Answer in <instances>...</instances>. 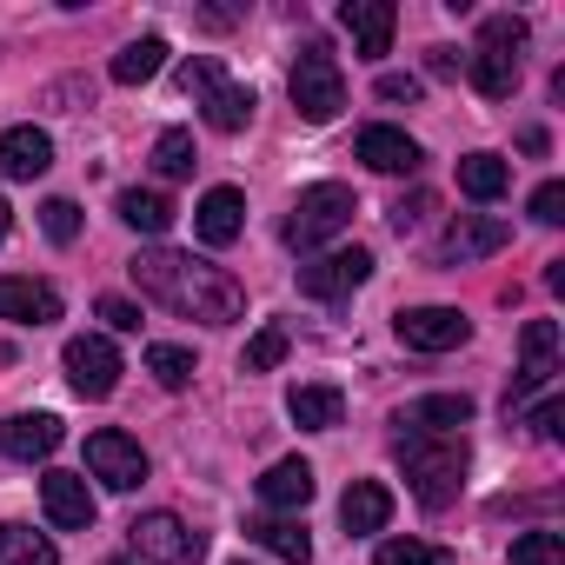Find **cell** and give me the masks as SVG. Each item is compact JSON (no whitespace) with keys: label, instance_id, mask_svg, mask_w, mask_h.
I'll use <instances>...</instances> for the list:
<instances>
[{"label":"cell","instance_id":"19","mask_svg":"<svg viewBox=\"0 0 565 565\" xmlns=\"http://www.w3.org/2000/svg\"><path fill=\"white\" fill-rule=\"evenodd\" d=\"M466 419H472V399L466 393H426V399H413V406H399V433H466Z\"/></svg>","mask_w":565,"mask_h":565},{"label":"cell","instance_id":"3","mask_svg":"<svg viewBox=\"0 0 565 565\" xmlns=\"http://www.w3.org/2000/svg\"><path fill=\"white\" fill-rule=\"evenodd\" d=\"M353 213H360V200H353V186H340V180H320V186H307L300 200H294V213H287V246L294 253H313V246H327V239H340L347 226H353Z\"/></svg>","mask_w":565,"mask_h":565},{"label":"cell","instance_id":"5","mask_svg":"<svg viewBox=\"0 0 565 565\" xmlns=\"http://www.w3.org/2000/svg\"><path fill=\"white\" fill-rule=\"evenodd\" d=\"M552 373H558V320H525V333H519V380H512V393H505V426L525 419V399H532Z\"/></svg>","mask_w":565,"mask_h":565},{"label":"cell","instance_id":"24","mask_svg":"<svg viewBox=\"0 0 565 565\" xmlns=\"http://www.w3.org/2000/svg\"><path fill=\"white\" fill-rule=\"evenodd\" d=\"M287 413H294L300 433H333L340 413H347V393L340 386H294L287 393Z\"/></svg>","mask_w":565,"mask_h":565},{"label":"cell","instance_id":"22","mask_svg":"<svg viewBox=\"0 0 565 565\" xmlns=\"http://www.w3.org/2000/svg\"><path fill=\"white\" fill-rule=\"evenodd\" d=\"M246 532H253L279 565H307V558H313V539H307V525H300L294 512H266V519H253Z\"/></svg>","mask_w":565,"mask_h":565},{"label":"cell","instance_id":"36","mask_svg":"<svg viewBox=\"0 0 565 565\" xmlns=\"http://www.w3.org/2000/svg\"><path fill=\"white\" fill-rule=\"evenodd\" d=\"M479 47H505V54H519V47H525V21H519V14H486Z\"/></svg>","mask_w":565,"mask_h":565},{"label":"cell","instance_id":"21","mask_svg":"<svg viewBox=\"0 0 565 565\" xmlns=\"http://www.w3.org/2000/svg\"><path fill=\"white\" fill-rule=\"evenodd\" d=\"M386 519H393V492L380 479H353L347 499H340V525L353 539H366V532H386Z\"/></svg>","mask_w":565,"mask_h":565},{"label":"cell","instance_id":"16","mask_svg":"<svg viewBox=\"0 0 565 565\" xmlns=\"http://www.w3.org/2000/svg\"><path fill=\"white\" fill-rule=\"evenodd\" d=\"M307 499H313V466L307 459H273L266 472H259V505L266 512H307Z\"/></svg>","mask_w":565,"mask_h":565},{"label":"cell","instance_id":"42","mask_svg":"<svg viewBox=\"0 0 565 565\" xmlns=\"http://www.w3.org/2000/svg\"><path fill=\"white\" fill-rule=\"evenodd\" d=\"M558 419H565V399H545V406L532 413V426H539V439H558V433H565Z\"/></svg>","mask_w":565,"mask_h":565},{"label":"cell","instance_id":"30","mask_svg":"<svg viewBox=\"0 0 565 565\" xmlns=\"http://www.w3.org/2000/svg\"><path fill=\"white\" fill-rule=\"evenodd\" d=\"M147 373H153L167 393H186V386H193V373H200V360H193V347L153 340V347H147Z\"/></svg>","mask_w":565,"mask_h":565},{"label":"cell","instance_id":"34","mask_svg":"<svg viewBox=\"0 0 565 565\" xmlns=\"http://www.w3.org/2000/svg\"><path fill=\"white\" fill-rule=\"evenodd\" d=\"M279 360H287V327H259V333L246 340V353H239L246 373H273Z\"/></svg>","mask_w":565,"mask_h":565},{"label":"cell","instance_id":"45","mask_svg":"<svg viewBox=\"0 0 565 565\" xmlns=\"http://www.w3.org/2000/svg\"><path fill=\"white\" fill-rule=\"evenodd\" d=\"M107 565H140V558H134V552H120V558H107Z\"/></svg>","mask_w":565,"mask_h":565},{"label":"cell","instance_id":"4","mask_svg":"<svg viewBox=\"0 0 565 565\" xmlns=\"http://www.w3.org/2000/svg\"><path fill=\"white\" fill-rule=\"evenodd\" d=\"M287 94H294V114H300L307 127L340 120V107H347V74H340V61L327 54V41H307V47H300L294 74H287Z\"/></svg>","mask_w":565,"mask_h":565},{"label":"cell","instance_id":"11","mask_svg":"<svg viewBox=\"0 0 565 565\" xmlns=\"http://www.w3.org/2000/svg\"><path fill=\"white\" fill-rule=\"evenodd\" d=\"M0 320L8 327H54L61 320V287L34 273H0Z\"/></svg>","mask_w":565,"mask_h":565},{"label":"cell","instance_id":"7","mask_svg":"<svg viewBox=\"0 0 565 565\" xmlns=\"http://www.w3.org/2000/svg\"><path fill=\"white\" fill-rule=\"evenodd\" d=\"M366 279H373V253L366 246H333V253L300 266V294L307 300H353Z\"/></svg>","mask_w":565,"mask_h":565},{"label":"cell","instance_id":"46","mask_svg":"<svg viewBox=\"0 0 565 565\" xmlns=\"http://www.w3.org/2000/svg\"><path fill=\"white\" fill-rule=\"evenodd\" d=\"M239 565H246V558H239Z\"/></svg>","mask_w":565,"mask_h":565},{"label":"cell","instance_id":"2","mask_svg":"<svg viewBox=\"0 0 565 565\" xmlns=\"http://www.w3.org/2000/svg\"><path fill=\"white\" fill-rule=\"evenodd\" d=\"M466 433H399V472L426 512H446L466 486Z\"/></svg>","mask_w":565,"mask_h":565},{"label":"cell","instance_id":"40","mask_svg":"<svg viewBox=\"0 0 565 565\" xmlns=\"http://www.w3.org/2000/svg\"><path fill=\"white\" fill-rule=\"evenodd\" d=\"M213 81H226V74H220V61H206V54H193V61H186V67H180V87H186V94H193V100H200V94H206V87H213Z\"/></svg>","mask_w":565,"mask_h":565},{"label":"cell","instance_id":"37","mask_svg":"<svg viewBox=\"0 0 565 565\" xmlns=\"http://www.w3.org/2000/svg\"><path fill=\"white\" fill-rule=\"evenodd\" d=\"M525 213H532L539 226H558V220H565V180H545V186L532 193V206H525Z\"/></svg>","mask_w":565,"mask_h":565},{"label":"cell","instance_id":"14","mask_svg":"<svg viewBox=\"0 0 565 565\" xmlns=\"http://www.w3.org/2000/svg\"><path fill=\"white\" fill-rule=\"evenodd\" d=\"M54 446H61V419L54 413H8L0 419V452L21 459V466L54 459Z\"/></svg>","mask_w":565,"mask_h":565},{"label":"cell","instance_id":"33","mask_svg":"<svg viewBox=\"0 0 565 565\" xmlns=\"http://www.w3.org/2000/svg\"><path fill=\"white\" fill-rule=\"evenodd\" d=\"M512 565H565V539H558L552 525L519 532V539H512Z\"/></svg>","mask_w":565,"mask_h":565},{"label":"cell","instance_id":"23","mask_svg":"<svg viewBox=\"0 0 565 565\" xmlns=\"http://www.w3.org/2000/svg\"><path fill=\"white\" fill-rule=\"evenodd\" d=\"M253 87H239V81H213L206 94H200V114H206V127L213 134H239L246 120H253Z\"/></svg>","mask_w":565,"mask_h":565},{"label":"cell","instance_id":"38","mask_svg":"<svg viewBox=\"0 0 565 565\" xmlns=\"http://www.w3.org/2000/svg\"><path fill=\"white\" fill-rule=\"evenodd\" d=\"M426 213H433V193H406L399 206H393V233L406 239V233H419L426 226Z\"/></svg>","mask_w":565,"mask_h":565},{"label":"cell","instance_id":"8","mask_svg":"<svg viewBox=\"0 0 565 565\" xmlns=\"http://www.w3.org/2000/svg\"><path fill=\"white\" fill-rule=\"evenodd\" d=\"M61 366H67V386H74L81 399H107V393L120 386V353H114L107 333H74V340L61 347Z\"/></svg>","mask_w":565,"mask_h":565},{"label":"cell","instance_id":"6","mask_svg":"<svg viewBox=\"0 0 565 565\" xmlns=\"http://www.w3.org/2000/svg\"><path fill=\"white\" fill-rule=\"evenodd\" d=\"M127 532H134V558H140V565H193V558L206 552V539H200L180 512H140Z\"/></svg>","mask_w":565,"mask_h":565},{"label":"cell","instance_id":"41","mask_svg":"<svg viewBox=\"0 0 565 565\" xmlns=\"http://www.w3.org/2000/svg\"><path fill=\"white\" fill-rule=\"evenodd\" d=\"M373 94H380L386 107H399V100L413 107V100H419V74H380V87H373Z\"/></svg>","mask_w":565,"mask_h":565},{"label":"cell","instance_id":"28","mask_svg":"<svg viewBox=\"0 0 565 565\" xmlns=\"http://www.w3.org/2000/svg\"><path fill=\"white\" fill-rule=\"evenodd\" d=\"M512 186V167L499 153H459V193L466 200H499Z\"/></svg>","mask_w":565,"mask_h":565},{"label":"cell","instance_id":"44","mask_svg":"<svg viewBox=\"0 0 565 565\" xmlns=\"http://www.w3.org/2000/svg\"><path fill=\"white\" fill-rule=\"evenodd\" d=\"M8 226H14V206H8V200H0V239H8Z\"/></svg>","mask_w":565,"mask_h":565},{"label":"cell","instance_id":"39","mask_svg":"<svg viewBox=\"0 0 565 565\" xmlns=\"http://www.w3.org/2000/svg\"><path fill=\"white\" fill-rule=\"evenodd\" d=\"M94 313L107 320V333H140V307H134V300H120V294H107Z\"/></svg>","mask_w":565,"mask_h":565},{"label":"cell","instance_id":"35","mask_svg":"<svg viewBox=\"0 0 565 565\" xmlns=\"http://www.w3.org/2000/svg\"><path fill=\"white\" fill-rule=\"evenodd\" d=\"M41 233H47L54 246H74V239H81V206H74V200H47V206H41Z\"/></svg>","mask_w":565,"mask_h":565},{"label":"cell","instance_id":"17","mask_svg":"<svg viewBox=\"0 0 565 565\" xmlns=\"http://www.w3.org/2000/svg\"><path fill=\"white\" fill-rule=\"evenodd\" d=\"M239 226H246V193H239V186H213V193H200V206H193V233H200L206 246H233Z\"/></svg>","mask_w":565,"mask_h":565},{"label":"cell","instance_id":"43","mask_svg":"<svg viewBox=\"0 0 565 565\" xmlns=\"http://www.w3.org/2000/svg\"><path fill=\"white\" fill-rule=\"evenodd\" d=\"M426 74H439V81H452V74H459V61H452V47H433V54H426Z\"/></svg>","mask_w":565,"mask_h":565},{"label":"cell","instance_id":"10","mask_svg":"<svg viewBox=\"0 0 565 565\" xmlns=\"http://www.w3.org/2000/svg\"><path fill=\"white\" fill-rule=\"evenodd\" d=\"M393 333H399V347H413V353H452V347L472 340V320H466L459 307H406V313L393 320Z\"/></svg>","mask_w":565,"mask_h":565},{"label":"cell","instance_id":"26","mask_svg":"<svg viewBox=\"0 0 565 565\" xmlns=\"http://www.w3.org/2000/svg\"><path fill=\"white\" fill-rule=\"evenodd\" d=\"M114 213H120L134 233H147V239H160V233L173 226V200H167V193H153V186H127V193L114 200Z\"/></svg>","mask_w":565,"mask_h":565},{"label":"cell","instance_id":"9","mask_svg":"<svg viewBox=\"0 0 565 565\" xmlns=\"http://www.w3.org/2000/svg\"><path fill=\"white\" fill-rule=\"evenodd\" d=\"M87 472L107 492H134V486H147V452L120 426H100V433H87Z\"/></svg>","mask_w":565,"mask_h":565},{"label":"cell","instance_id":"27","mask_svg":"<svg viewBox=\"0 0 565 565\" xmlns=\"http://www.w3.org/2000/svg\"><path fill=\"white\" fill-rule=\"evenodd\" d=\"M160 67H167V41H160V34H140V41H127V47L114 54V67H107V74H114L120 87H147Z\"/></svg>","mask_w":565,"mask_h":565},{"label":"cell","instance_id":"13","mask_svg":"<svg viewBox=\"0 0 565 565\" xmlns=\"http://www.w3.org/2000/svg\"><path fill=\"white\" fill-rule=\"evenodd\" d=\"M340 21H347V34H353L360 61L393 54V28H399V8H393V0H347Z\"/></svg>","mask_w":565,"mask_h":565},{"label":"cell","instance_id":"29","mask_svg":"<svg viewBox=\"0 0 565 565\" xmlns=\"http://www.w3.org/2000/svg\"><path fill=\"white\" fill-rule=\"evenodd\" d=\"M0 565H61V552H54V539H47V532H34V525L8 519V525H0Z\"/></svg>","mask_w":565,"mask_h":565},{"label":"cell","instance_id":"18","mask_svg":"<svg viewBox=\"0 0 565 565\" xmlns=\"http://www.w3.org/2000/svg\"><path fill=\"white\" fill-rule=\"evenodd\" d=\"M41 505H47V519L61 532H87L94 525V492H87L81 472H47L41 479Z\"/></svg>","mask_w":565,"mask_h":565},{"label":"cell","instance_id":"12","mask_svg":"<svg viewBox=\"0 0 565 565\" xmlns=\"http://www.w3.org/2000/svg\"><path fill=\"white\" fill-rule=\"evenodd\" d=\"M505 239H512L505 220H492V213H459V220L446 226V239L433 246V266H472V259L499 253Z\"/></svg>","mask_w":565,"mask_h":565},{"label":"cell","instance_id":"15","mask_svg":"<svg viewBox=\"0 0 565 565\" xmlns=\"http://www.w3.org/2000/svg\"><path fill=\"white\" fill-rule=\"evenodd\" d=\"M54 167V134L47 127H8V134H0V173H8V180H41Z\"/></svg>","mask_w":565,"mask_h":565},{"label":"cell","instance_id":"1","mask_svg":"<svg viewBox=\"0 0 565 565\" xmlns=\"http://www.w3.org/2000/svg\"><path fill=\"white\" fill-rule=\"evenodd\" d=\"M134 287L160 307H173L180 320H200V327H233L246 313V287L213 266V259H193V253H173V246H147L127 259Z\"/></svg>","mask_w":565,"mask_h":565},{"label":"cell","instance_id":"31","mask_svg":"<svg viewBox=\"0 0 565 565\" xmlns=\"http://www.w3.org/2000/svg\"><path fill=\"white\" fill-rule=\"evenodd\" d=\"M193 160H200V153H193V134H186V127H167V134L153 140V173H160V180H186Z\"/></svg>","mask_w":565,"mask_h":565},{"label":"cell","instance_id":"32","mask_svg":"<svg viewBox=\"0 0 565 565\" xmlns=\"http://www.w3.org/2000/svg\"><path fill=\"white\" fill-rule=\"evenodd\" d=\"M373 565H452L446 545H426V539H380Z\"/></svg>","mask_w":565,"mask_h":565},{"label":"cell","instance_id":"25","mask_svg":"<svg viewBox=\"0 0 565 565\" xmlns=\"http://www.w3.org/2000/svg\"><path fill=\"white\" fill-rule=\"evenodd\" d=\"M466 74H472V87L486 100H512L519 94V54H505V47H472Z\"/></svg>","mask_w":565,"mask_h":565},{"label":"cell","instance_id":"20","mask_svg":"<svg viewBox=\"0 0 565 565\" xmlns=\"http://www.w3.org/2000/svg\"><path fill=\"white\" fill-rule=\"evenodd\" d=\"M360 160L373 173H419V140L406 127H366L360 134Z\"/></svg>","mask_w":565,"mask_h":565}]
</instances>
